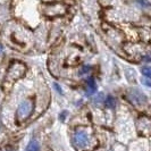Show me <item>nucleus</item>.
Wrapping results in <instances>:
<instances>
[{
  "instance_id": "obj_8",
  "label": "nucleus",
  "mask_w": 151,
  "mask_h": 151,
  "mask_svg": "<svg viewBox=\"0 0 151 151\" xmlns=\"http://www.w3.org/2000/svg\"><path fill=\"white\" fill-rule=\"evenodd\" d=\"M105 104H106V106L108 107V108L113 109V108H115V106H116V100H115V98L111 97V96H108Z\"/></svg>"
},
{
  "instance_id": "obj_12",
  "label": "nucleus",
  "mask_w": 151,
  "mask_h": 151,
  "mask_svg": "<svg viewBox=\"0 0 151 151\" xmlns=\"http://www.w3.org/2000/svg\"><path fill=\"white\" fill-rule=\"evenodd\" d=\"M55 88H56V90L58 91V92H59V93H63V91L60 90V88H59V85H58V84H57V83L55 84Z\"/></svg>"
},
{
  "instance_id": "obj_7",
  "label": "nucleus",
  "mask_w": 151,
  "mask_h": 151,
  "mask_svg": "<svg viewBox=\"0 0 151 151\" xmlns=\"http://www.w3.org/2000/svg\"><path fill=\"white\" fill-rule=\"evenodd\" d=\"M26 151H40V145L37 141H31L26 147Z\"/></svg>"
},
{
  "instance_id": "obj_13",
  "label": "nucleus",
  "mask_w": 151,
  "mask_h": 151,
  "mask_svg": "<svg viewBox=\"0 0 151 151\" xmlns=\"http://www.w3.org/2000/svg\"><path fill=\"white\" fill-rule=\"evenodd\" d=\"M143 59L144 61H151V56H145Z\"/></svg>"
},
{
  "instance_id": "obj_3",
  "label": "nucleus",
  "mask_w": 151,
  "mask_h": 151,
  "mask_svg": "<svg viewBox=\"0 0 151 151\" xmlns=\"http://www.w3.org/2000/svg\"><path fill=\"white\" fill-rule=\"evenodd\" d=\"M45 13L48 16H59L66 13V6L61 4H53V5H48L45 7Z\"/></svg>"
},
{
  "instance_id": "obj_4",
  "label": "nucleus",
  "mask_w": 151,
  "mask_h": 151,
  "mask_svg": "<svg viewBox=\"0 0 151 151\" xmlns=\"http://www.w3.org/2000/svg\"><path fill=\"white\" fill-rule=\"evenodd\" d=\"M74 142L78 148H85L89 144V136L83 131H76L74 134Z\"/></svg>"
},
{
  "instance_id": "obj_6",
  "label": "nucleus",
  "mask_w": 151,
  "mask_h": 151,
  "mask_svg": "<svg viewBox=\"0 0 151 151\" xmlns=\"http://www.w3.org/2000/svg\"><path fill=\"white\" fill-rule=\"evenodd\" d=\"M96 91H97V84H96L94 78L93 77L88 78L86 85H85V93H86V96H92L93 93H96Z\"/></svg>"
},
{
  "instance_id": "obj_9",
  "label": "nucleus",
  "mask_w": 151,
  "mask_h": 151,
  "mask_svg": "<svg viewBox=\"0 0 151 151\" xmlns=\"http://www.w3.org/2000/svg\"><path fill=\"white\" fill-rule=\"evenodd\" d=\"M141 73H142L145 77L151 78V68L150 67H143L141 69Z\"/></svg>"
},
{
  "instance_id": "obj_1",
  "label": "nucleus",
  "mask_w": 151,
  "mask_h": 151,
  "mask_svg": "<svg viewBox=\"0 0 151 151\" xmlns=\"http://www.w3.org/2000/svg\"><path fill=\"white\" fill-rule=\"evenodd\" d=\"M34 110V102L33 100H24L19 104V106L16 110V118L18 122L26 121L30 117Z\"/></svg>"
},
{
  "instance_id": "obj_2",
  "label": "nucleus",
  "mask_w": 151,
  "mask_h": 151,
  "mask_svg": "<svg viewBox=\"0 0 151 151\" xmlns=\"http://www.w3.org/2000/svg\"><path fill=\"white\" fill-rule=\"evenodd\" d=\"M25 66L19 61H15L8 68V75L12 80H18L25 74Z\"/></svg>"
},
{
  "instance_id": "obj_5",
  "label": "nucleus",
  "mask_w": 151,
  "mask_h": 151,
  "mask_svg": "<svg viewBox=\"0 0 151 151\" xmlns=\"http://www.w3.org/2000/svg\"><path fill=\"white\" fill-rule=\"evenodd\" d=\"M129 97L132 98L133 102L136 104V105H142L147 101V98L141 91L139 90H132L131 93H129Z\"/></svg>"
},
{
  "instance_id": "obj_10",
  "label": "nucleus",
  "mask_w": 151,
  "mask_h": 151,
  "mask_svg": "<svg viewBox=\"0 0 151 151\" xmlns=\"http://www.w3.org/2000/svg\"><path fill=\"white\" fill-rule=\"evenodd\" d=\"M91 70V67L90 66H83L82 69L80 70V75H84V74H86V73H89Z\"/></svg>"
},
{
  "instance_id": "obj_11",
  "label": "nucleus",
  "mask_w": 151,
  "mask_h": 151,
  "mask_svg": "<svg viewBox=\"0 0 151 151\" xmlns=\"http://www.w3.org/2000/svg\"><path fill=\"white\" fill-rule=\"evenodd\" d=\"M142 83H143L144 85H147V86L151 88V82L149 81V80H145V78H143V80H142Z\"/></svg>"
},
{
  "instance_id": "obj_14",
  "label": "nucleus",
  "mask_w": 151,
  "mask_h": 151,
  "mask_svg": "<svg viewBox=\"0 0 151 151\" xmlns=\"http://www.w3.org/2000/svg\"><path fill=\"white\" fill-rule=\"evenodd\" d=\"M1 50H2V48H1V45H0V53H1Z\"/></svg>"
}]
</instances>
